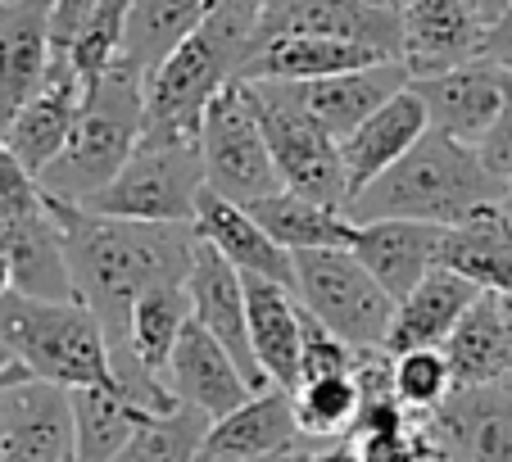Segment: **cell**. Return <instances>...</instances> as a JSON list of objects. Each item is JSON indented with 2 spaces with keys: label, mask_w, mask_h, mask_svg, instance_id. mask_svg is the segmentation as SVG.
<instances>
[{
  "label": "cell",
  "mask_w": 512,
  "mask_h": 462,
  "mask_svg": "<svg viewBox=\"0 0 512 462\" xmlns=\"http://www.w3.org/2000/svg\"><path fill=\"white\" fill-rule=\"evenodd\" d=\"M50 213L59 222L68 250V268L78 281V299L91 304L109 336V349L127 345V318L132 304L150 286L191 277L195 263V236L191 222H136V218H109L91 213L73 200L46 195Z\"/></svg>",
  "instance_id": "1"
},
{
  "label": "cell",
  "mask_w": 512,
  "mask_h": 462,
  "mask_svg": "<svg viewBox=\"0 0 512 462\" xmlns=\"http://www.w3.org/2000/svg\"><path fill=\"white\" fill-rule=\"evenodd\" d=\"M259 0H218L213 14L150 73L145 82V132L159 141H200L213 96L236 82L254 50Z\"/></svg>",
  "instance_id": "2"
},
{
  "label": "cell",
  "mask_w": 512,
  "mask_h": 462,
  "mask_svg": "<svg viewBox=\"0 0 512 462\" xmlns=\"http://www.w3.org/2000/svg\"><path fill=\"white\" fill-rule=\"evenodd\" d=\"M508 195V182L481 164L476 145L454 141L445 132H426L413 150L390 164L377 182H368L345 213L354 222H381V218H413V222H454L472 218L481 204H494Z\"/></svg>",
  "instance_id": "3"
},
{
  "label": "cell",
  "mask_w": 512,
  "mask_h": 462,
  "mask_svg": "<svg viewBox=\"0 0 512 462\" xmlns=\"http://www.w3.org/2000/svg\"><path fill=\"white\" fill-rule=\"evenodd\" d=\"M145 132V77L118 59L100 87L87 91L82 114L73 123L68 145L55 154V164L41 168V191L59 200H91L118 177V168L132 159Z\"/></svg>",
  "instance_id": "4"
},
{
  "label": "cell",
  "mask_w": 512,
  "mask_h": 462,
  "mask_svg": "<svg viewBox=\"0 0 512 462\" xmlns=\"http://www.w3.org/2000/svg\"><path fill=\"white\" fill-rule=\"evenodd\" d=\"M0 345L10 349L19 367L55 385H114V358L109 336L91 304L82 299H0Z\"/></svg>",
  "instance_id": "5"
},
{
  "label": "cell",
  "mask_w": 512,
  "mask_h": 462,
  "mask_svg": "<svg viewBox=\"0 0 512 462\" xmlns=\"http://www.w3.org/2000/svg\"><path fill=\"white\" fill-rule=\"evenodd\" d=\"M204 150L200 141H159L141 136L118 177L82 200V209L136 222H195V200L204 191Z\"/></svg>",
  "instance_id": "6"
},
{
  "label": "cell",
  "mask_w": 512,
  "mask_h": 462,
  "mask_svg": "<svg viewBox=\"0 0 512 462\" xmlns=\"http://www.w3.org/2000/svg\"><path fill=\"white\" fill-rule=\"evenodd\" d=\"M295 295L345 345H386L390 322H395V295L363 268V259L349 245L295 254Z\"/></svg>",
  "instance_id": "7"
},
{
  "label": "cell",
  "mask_w": 512,
  "mask_h": 462,
  "mask_svg": "<svg viewBox=\"0 0 512 462\" xmlns=\"http://www.w3.org/2000/svg\"><path fill=\"white\" fill-rule=\"evenodd\" d=\"M200 150L209 191L227 195L236 204H254L263 195L281 191V173L272 164L268 136H263L259 114H254V91L245 77L227 82L213 96L200 127Z\"/></svg>",
  "instance_id": "8"
},
{
  "label": "cell",
  "mask_w": 512,
  "mask_h": 462,
  "mask_svg": "<svg viewBox=\"0 0 512 462\" xmlns=\"http://www.w3.org/2000/svg\"><path fill=\"white\" fill-rule=\"evenodd\" d=\"M254 91V114L268 136L272 164L281 173V186L300 195H313L322 204H349V182H345V159H340V141L322 132L295 100H286L272 82H250Z\"/></svg>",
  "instance_id": "9"
},
{
  "label": "cell",
  "mask_w": 512,
  "mask_h": 462,
  "mask_svg": "<svg viewBox=\"0 0 512 462\" xmlns=\"http://www.w3.org/2000/svg\"><path fill=\"white\" fill-rule=\"evenodd\" d=\"M0 422L5 453L0 462H73V395L68 385L41 381L14 363L0 376Z\"/></svg>",
  "instance_id": "10"
},
{
  "label": "cell",
  "mask_w": 512,
  "mask_h": 462,
  "mask_svg": "<svg viewBox=\"0 0 512 462\" xmlns=\"http://www.w3.org/2000/svg\"><path fill=\"white\" fill-rule=\"evenodd\" d=\"M417 431L449 462H512V390L454 385L435 413L417 417Z\"/></svg>",
  "instance_id": "11"
},
{
  "label": "cell",
  "mask_w": 512,
  "mask_h": 462,
  "mask_svg": "<svg viewBox=\"0 0 512 462\" xmlns=\"http://www.w3.org/2000/svg\"><path fill=\"white\" fill-rule=\"evenodd\" d=\"M272 37H336L399 59L404 28H399V14L377 10L368 0H268L259 10L254 46Z\"/></svg>",
  "instance_id": "12"
},
{
  "label": "cell",
  "mask_w": 512,
  "mask_h": 462,
  "mask_svg": "<svg viewBox=\"0 0 512 462\" xmlns=\"http://www.w3.org/2000/svg\"><path fill=\"white\" fill-rule=\"evenodd\" d=\"M186 295H191V318L241 363V372L250 376L254 390H268V376H263L250 345V304H245L241 268H232L209 241H200L195 245L191 277H186Z\"/></svg>",
  "instance_id": "13"
},
{
  "label": "cell",
  "mask_w": 512,
  "mask_h": 462,
  "mask_svg": "<svg viewBox=\"0 0 512 462\" xmlns=\"http://www.w3.org/2000/svg\"><path fill=\"white\" fill-rule=\"evenodd\" d=\"M399 64L408 77H435L472 64L485 50V19L476 0H413L399 14Z\"/></svg>",
  "instance_id": "14"
},
{
  "label": "cell",
  "mask_w": 512,
  "mask_h": 462,
  "mask_svg": "<svg viewBox=\"0 0 512 462\" xmlns=\"http://www.w3.org/2000/svg\"><path fill=\"white\" fill-rule=\"evenodd\" d=\"M408 87L422 96L426 118H431L435 132H445L467 145H481V136L499 118L503 96H508V68L481 55L472 64L449 68V73L413 77Z\"/></svg>",
  "instance_id": "15"
},
{
  "label": "cell",
  "mask_w": 512,
  "mask_h": 462,
  "mask_svg": "<svg viewBox=\"0 0 512 462\" xmlns=\"http://www.w3.org/2000/svg\"><path fill=\"white\" fill-rule=\"evenodd\" d=\"M408 82H413L408 68L399 64V59H386V64L354 68V73L313 77V82H272V87H277L286 100H295L322 132L345 141L363 118H372L390 96H399Z\"/></svg>",
  "instance_id": "16"
},
{
  "label": "cell",
  "mask_w": 512,
  "mask_h": 462,
  "mask_svg": "<svg viewBox=\"0 0 512 462\" xmlns=\"http://www.w3.org/2000/svg\"><path fill=\"white\" fill-rule=\"evenodd\" d=\"M164 381L177 395V404L200 408L209 422H218V417H227L232 408H241L250 395H259L250 385V376L241 372V363L195 318L186 322V331L177 336L173 358L164 363Z\"/></svg>",
  "instance_id": "17"
},
{
  "label": "cell",
  "mask_w": 512,
  "mask_h": 462,
  "mask_svg": "<svg viewBox=\"0 0 512 462\" xmlns=\"http://www.w3.org/2000/svg\"><path fill=\"white\" fill-rule=\"evenodd\" d=\"M55 0H5L0 5V132L41 91L55 59Z\"/></svg>",
  "instance_id": "18"
},
{
  "label": "cell",
  "mask_w": 512,
  "mask_h": 462,
  "mask_svg": "<svg viewBox=\"0 0 512 462\" xmlns=\"http://www.w3.org/2000/svg\"><path fill=\"white\" fill-rule=\"evenodd\" d=\"M449 227L440 222H413V218H381V222H358L349 250L363 259V268L395 295V304L426 277L440 268Z\"/></svg>",
  "instance_id": "19"
},
{
  "label": "cell",
  "mask_w": 512,
  "mask_h": 462,
  "mask_svg": "<svg viewBox=\"0 0 512 462\" xmlns=\"http://www.w3.org/2000/svg\"><path fill=\"white\" fill-rule=\"evenodd\" d=\"M304 440H313V435H304L295 395L281 385H268L227 417L209 422L200 453H209V458H290Z\"/></svg>",
  "instance_id": "20"
},
{
  "label": "cell",
  "mask_w": 512,
  "mask_h": 462,
  "mask_svg": "<svg viewBox=\"0 0 512 462\" xmlns=\"http://www.w3.org/2000/svg\"><path fill=\"white\" fill-rule=\"evenodd\" d=\"M82 100H87V91H82L78 73H73L64 50H55L41 91L10 118V127H5V145L41 177V168L55 164V154L64 150L68 136H73V123H78V114H82Z\"/></svg>",
  "instance_id": "21"
},
{
  "label": "cell",
  "mask_w": 512,
  "mask_h": 462,
  "mask_svg": "<svg viewBox=\"0 0 512 462\" xmlns=\"http://www.w3.org/2000/svg\"><path fill=\"white\" fill-rule=\"evenodd\" d=\"M0 250L14 268V290L32 299H78V281L68 268V250L50 204L0 218Z\"/></svg>",
  "instance_id": "22"
},
{
  "label": "cell",
  "mask_w": 512,
  "mask_h": 462,
  "mask_svg": "<svg viewBox=\"0 0 512 462\" xmlns=\"http://www.w3.org/2000/svg\"><path fill=\"white\" fill-rule=\"evenodd\" d=\"M191 227L200 241H209L213 250L223 254L232 268H241L245 277H268V281H281V286L295 290V254L272 241L245 204H236L204 186L200 200H195Z\"/></svg>",
  "instance_id": "23"
},
{
  "label": "cell",
  "mask_w": 512,
  "mask_h": 462,
  "mask_svg": "<svg viewBox=\"0 0 512 462\" xmlns=\"http://www.w3.org/2000/svg\"><path fill=\"white\" fill-rule=\"evenodd\" d=\"M426 132H431V118H426V105L413 87H404L399 96H390L372 118H363V123L340 141L349 200H354L368 182H377L390 164H399Z\"/></svg>",
  "instance_id": "24"
},
{
  "label": "cell",
  "mask_w": 512,
  "mask_h": 462,
  "mask_svg": "<svg viewBox=\"0 0 512 462\" xmlns=\"http://www.w3.org/2000/svg\"><path fill=\"white\" fill-rule=\"evenodd\" d=\"M440 263L463 272L481 290H490L499 299V308L512 318V209L503 200L481 204L472 218L454 222Z\"/></svg>",
  "instance_id": "25"
},
{
  "label": "cell",
  "mask_w": 512,
  "mask_h": 462,
  "mask_svg": "<svg viewBox=\"0 0 512 462\" xmlns=\"http://www.w3.org/2000/svg\"><path fill=\"white\" fill-rule=\"evenodd\" d=\"M481 299V286L467 281L454 268H431L404 299L395 304V322H390L386 349L404 354V349H426V345H445L449 331L463 322V313Z\"/></svg>",
  "instance_id": "26"
},
{
  "label": "cell",
  "mask_w": 512,
  "mask_h": 462,
  "mask_svg": "<svg viewBox=\"0 0 512 462\" xmlns=\"http://www.w3.org/2000/svg\"><path fill=\"white\" fill-rule=\"evenodd\" d=\"M245 304H250V345L263 376L268 385L295 395L300 390V295L281 281L245 277Z\"/></svg>",
  "instance_id": "27"
},
{
  "label": "cell",
  "mask_w": 512,
  "mask_h": 462,
  "mask_svg": "<svg viewBox=\"0 0 512 462\" xmlns=\"http://www.w3.org/2000/svg\"><path fill=\"white\" fill-rule=\"evenodd\" d=\"M390 55L358 41H336V37H272L259 41L245 59L241 77L245 82H313V77H336L354 73L368 64H386Z\"/></svg>",
  "instance_id": "28"
},
{
  "label": "cell",
  "mask_w": 512,
  "mask_h": 462,
  "mask_svg": "<svg viewBox=\"0 0 512 462\" xmlns=\"http://www.w3.org/2000/svg\"><path fill=\"white\" fill-rule=\"evenodd\" d=\"M440 349L458 385H503L512 372V318L490 290H481V299L467 308Z\"/></svg>",
  "instance_id": "29"
},
{
  "label": "cell",
  "mask_w": 512,
  "mask_h": 462,
  "mask_svg": "<svg viewBox=\"0 0 512 462\" xmlns=\"http://www.w3.org/2000/svg\"><path fill=\"white\" fill-rule=\"evenodd\" d=\"M245 209H250L254 222H259L277 245H286L290 254H300V250H345V245L354 241V227H358L340 204H322V200H313V195L290 191V186H281V191L245 204Z\"/></svg>",
  "instance_id": "30"
},
{
  "label": "cell",
  "mask_w": 512,
  "mask_h": 462,
  "mask_svg": "<svg viewBox=\"0 0 512 462\" xmlns=\"http://www.w3.org/2000/svg\"><path fill=\"white\" fill-rule=\"evenodd\" d=\"M73 395V462H114L118 449L155 413H145L118 385H78Z\"/></svg>",
  "instance_id": "31"
},
{
  "label": "cell",
  "mask_w": 512,
  "mask_h": 462,
  "mask_svg": "<svg viewBox=\"0 0 512 462\" xmlns=\"http://www.w3.org/2000/svg\"><path fill=\"white\" fill-rule=\"evenodd\" d=\"M218 0H136L132 19H127V37H123V64H132L136 73L150 82L159 64L200 28L213 14Z\"/></svg>",
  "instance_id": "32"
},
{
  "label": "cell",
  "mask_w": 512,
  "mask_h": 462,
  "mask_svg": "<svg viewBox=\"0 0 512 462\" xmlns=\"http://www.w3.org/2000/svg\"><path fill=\"white\" fill-rule=\"evenodd\" d=\"M186 322H191V295H186L182 281L150 286L132 304V318H127V349H132L145 367L164 372V363L173 358V345L186 331Z\"/></svg>",
  "instance_id": "33"
},
{
  "label": "cell",
  "mask_w": 512,
  "mask_h": 462,
  "mask_svg": "<svg viewBox=\"0 0 512 462\" xmlns=\"http://www.w3.org/2000/svg\"><path fill=\"white\" fill-rule=\"evenodd\" d=\"M132 5L136 0H100L96 10H91V19L78 28V37L64 46V55H68V64H73V73H78L82 91H96L100 77L118 64Z\"/></svg>",
  "instance_id": "34"
},
{
  "label": "cell",
  "mask_w": 512,
  "mask_h": 462,
  "mask_svg": "<svg viewBox=\"0 0 512 462\" xmlns=\"http://www.w3.org/2000/svg\"><path fill=\"white\" fill-rule=\"evenodd\" d=\"M209 435V417L200 408H173L164 417H150L132 440L118 449L114 462H195Z\"/></svg>",
  "instance_id": "35"
},
{
  "label": "cell",
  "mask_w": 512,
  "mask_h": 462,
  "mask_svg": "<svg viewBox=\"0 0 512 462\" xmlns=\"http://www.w3.org/2000/svg\"><path fill=\"white\" fill-rule=\"evenodd\" d=\"M358 404H363V395H358L354 372L318 376V381H304L295 390V413H300L304 435H313V440H340V435H349Z\"/></svg>",
  "instance_id": "36"
},
{
  "label": "cell",
  "mask_w": 512,
  "mask_h": 462,
  "mask_svg": "<svg viewBox=\"0 0 512 462\" xmlns=\"http://www.w3.org/2000/svg\"><path fill=\"white\" fill-rule=\"evenodd\" d=\"M454 367H449L445 349L426 345V349H404L395 354V395L413 417H426L454 395Z\"/></svg>",
  "instance_id": "37"
},
{
  "label": "cell",
  "mask_w": 512,
  "mask_h": 462,
  "mask_svg": "<svg viewBox=\"0 0 512 462\" xmlns=\"http://www.w3.org/2000/svg\"><path fill=\"white\" fill-rule=\"evenodd\" d=\"M349 367H354V345H345L327 322L300 304V385L318 376H340Z\"/></svg>",
  "instance_id": "38"
},
{
  "label": "cell",
  "mask_w": 512,
  "mask_h": 462,
  "mask_svg": "<svg viewBox=\"0 0 512 462\" xmlns=\"http://www.w3.org/2000/svg\"><path fill=\"white\" fill-rule=\"evenodd\" d=\"M41 200H46V191H41L37 173H32L19 154L5 145V132H0V218L23 213V209H37Z\"/></svg>",
  "instance_id": "39"
},
{
  "label": "cell",
  "mask_w": 512,
  "mask_h": 462,
  "mask_svg": "<svg viewBox=\"0 0 512 462\" xmlns=\"http://www.w3.org/2000/svg\"><path fill=\"white\" fill-rule=\"evenodd\" d=\"M476 154H481V164L490 168L499 182H512V73H508V96H503V109H499V118L490 123V132L481 136Z\"/></svg>",
  "instance_id": "40"
},
{
  "label": "cell",
  "mask_w": 512,
  "mask_h": 462,
  "mask_svg": "<svg viewBox=\"0 0 512 462\" xmlns=\"http://www.w3.org/2000/svg\"><path fill=\"white\" fill-rule=\"evenodd\" d=\"M354 449H358V462H417L422 435H417V422H413V426H404V431L358 435Z\"/></svg>",
  "instance_id": "41"
},
{
  "label": "cell",
  "mask_w": 512,
  "mask_h": 462,
  "mask_svg": "<svg viewBox=\"0 0 512 462\" xmlns=\"http://www.w3.org/2000/svg\"><path fill=\"white\" fill-rule=\"evenodd\" d=\"M290 462H358V449L349 435H340V440H304L290 453Z\"/></svg>",
  "instance_id": "42"
},
{
  "label": "cell",
  "mask_w": 512,
  "mask_h": 462,
  "mask_svg": "<svg viewBox=\"0 0 512 462\" xmlns=\"http://www.w3.org/2000/svg\"><path fill=\"white\" fill-rule=\"evenodd\" d=\"M481 55L494 59V64H503L512 73V5L494 23H485V50Z\"/></svg>",
  "instance_id": "43"
},
{
  "label": "cell",
  "mask_w": 512,
  "mask_h": 462,
  "mask_svg": "<svg viewBox=\"0 0 512 462\" xmlns=\"http://www.w3.org/2000/svg\"><path fill=\"white\" fill-rule=\"evenodd\" d=\"M508 5H512V0H476V10H481V19H485V23H494L503 10H508Z\"/></svg>",
  "instance_id": "44"
},
{
  "label": "cell",
  "mask_w": 512,
  "mask_h": 462,
  "mask_svg": "<svg viewBox=\"0 0 512 462\" xmlns=\"http://www.w3.org/2000/svg\"><path fill=\"white\" fill-rule=\"evenodd\" d=\"M5 295H14V268H10V259H5V250H0V299Z\"/></svg>",
  "instance_id": "45"
},
{
  "label": "cell",
  "mask_w": 512,
  "mask_h": 462,
  "mask_svg": "<svg viewBox=\"0 0 512 462\" xmlns=\"http://www.w3.org/2000/svg\"><path fill=\"white\" fill-rule=\"evenodd\" d=\"M417 435H422V431H417ZM417 462H449V458L435 449V444H426V435H422V453H417Z\"/></svg>",
  "instance_id": "46"
},
{
  "label": "cell",
  "mask_w": 512,
  "mask_h": 462,
  "mask_svg": "<svg viewBox=\"0 0 512 462\" xmlns=\"http://www.w3.org/2000/svg\"><path fill=\"white\" fill-rule=\"evenodd\" d=\"M368 5H377V10H390V14H404L413 0H368Z\"/></svg>",
  "instance_id": "47"
},
{
  "label": "cell",
  "mask_w": 512,
  "mask_h": 462,
  "mask_svg": "<svg viewBox=\"0 0 512 462\" xmlns=\"http://www.w3.org/2000/svg\"><path fill=\"white\" fill-rule=\"evenodd\" d=\"M195 462H290V458H209V453H200Z\"/></svg>",
  "instance_id": "48"
},
{
  "label": "cell",
  "mask_w": 512,
  "mask_h": 462,
  "mask_svg": "<svg viewBox=\"0 0 512 462\" xmlns=\"http://www.w3.org/2000/svg\"><path fill=\"white\" fill-rule=\"evenodd\" d=\"M10 367H14V358H10V349H5V345H0V376H5V372H10Z\"/></svg>",
  "instance_id": "49"
},
{
  "label": "cell",
  "mask_w": 512,
  "mask_h": 462,
  "mask_svg": "<svg viewBox=\"0 0 512 462\" xmlns=\"http://www.w3.org/2000/svg\"><path fill=\"white\" fill-rule=\"evenodd\" d=\"M0 453H5V422H0Z\"/></svg>",
  "instance_id": "50"
},
{
  "label": "cell",
  "mask_w": 512,
  "mask_h": 462,
  "mask_svg": "<svg viewBox=\"0 0 512 462\" xmlns=\"http://www.w3.org/2000/svg\"><path fill=\"white\" fill-rule=\"evenodd\" d=\"M503 204H508V209H512V182H508V195H503Z\"/></svg>",
  "instance_id": "51"
},
{
  "label": "cell",
  "mask_w": 512,
  "mask_h": 462,
  "mask_svg": "<svg viewBox=\"0 0 512 462\" xmlns=\"http://www.w3.org/2000/svg\"><path fill=\"white\" fill-rule=\"evenodd\" d=\"M503 385H508V390H512V372H508V381H503Z\"/></svg>",
  "instance_id": "52"
},
{
  "label": "cell",
  "mask_w": 512,
  "mask_h": 462,
  "mask_svg": "<svg viewBox=\"0 0 512 462\" xmlns=\"http://www.w3.org/2000/svg\"><path fill=\"white\" fill-rule=\"evenodd\" d=\"M259 5H268V0H259Z\"/></svg>",
  "instance_id": "53"
},
{
  "label": "cell",
  "mask_w": 512,
  "mask_h": 462,
  "mask_svg": "<svg viewBox=\"0 0 512 462\" xmlns=\"http://www.w3.org/2000/svg\"><path fill=\"white\" fill-rule=\"evenodd\" d=\"M0 5H5V0H0Z\"/></svg>",
  "instance_id": "54"
}]
</instances>
